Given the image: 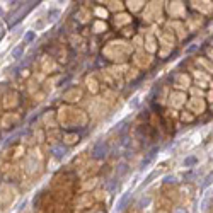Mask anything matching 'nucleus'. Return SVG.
<instances>
[{
	"instance_id": "1",
	"label": "nucleus",
	"mask_w": 213,
	"mask_h": 213,
	"mask_svg": "<svg viewBox=\"0 0 213 213\" xmlns=\"http://www.w3.org/2000/svg\"><path fill=\"white\" fill-rule=\"evenodd\" d=\"M39 2H26L22 3V5L19 7V9L16 10V12H12L9 17H7V22H9V29H12L14 26H17V24L21 22V21L24 19V16H26L27 12L32 9V7H36Z\"/></svg>"
},
{
	"instance_id": "2",
	"label": "nucleus",
	"mask_w": 213,
	"mask_h": 213,
	"mask_svg": "<svg viewBox=\"0 0 213 213\" xmlns=\"http://www.w3.org/2000/svg\"><path fill=\"white\" fill-rule=\"evenodd\" d=\"M107 154V145L104 142H97L96 145H94L92 149V159H96V160H101V159H104Z\"/></svg>"
},
{
	"instance_id": "3",
	"label": "nucleus",
	"mask_w": 213,
	"mask_h": 213,
	"mask_svg": "<svg viewBox=\"0 0 213 213\" xmlns=\"http://www.w3.org/2000/svg\"><path fill=\"white\" fill-rule=\"evenodd\" d=\"M157 150H159V149H157V147H154V149H152V150H150V152H149V154H147V157H145V159H143V162H142V167H145V165H149V164H150V162H152V159L155 157V154H157Z\"/></svg>"
},
{
	"instance_id": "4",
	"label": "nucleus",
	"mask_w": 213,
	"mask_h": 213,
	"mask_svg": "<svg viewBox=\"0 0 213 213\" xmlns=\"http://www.w3.org/2000/svg\"><path fill=\"white\" fill-rule=\"evenodd\" d=\"M51 154L55 155V157L61 159V157H65V154H67V149H65V147H61V145L53 147V149H51Z\"/></svg>"
},
{
	"instance_id": "5",
	"label": "nucleus",
	"mask_w": 213,
	"mask_h": 213,
	"mask_svg": "<svg viewBox=\"0 0 213 213\" xmlns=\"http://www.w3.org/2000/svg\"><path fill=\"white\" fill-rule=\"evenodd\" d=\"M130 196H131V193H125V194H123V196H121V200L118 201V210H123V208L126 206V203H128Z\"/></svg>"
},
{
	"instance_id": "6",
	"label": "nucleus",
	"mask_w": 213,
	"mask_h": 213,
	"mask_svg": "<svg viewBox=\"0 0 213 213\" xmlns=\"http://www.w3.org/2000/svg\"><path fill=\"white\" fill-rule=\"evenodd\" d=\"M22 53H24V46H17V48H14V51H12V58H21L22 56Z\"/></svg>"
},
{
	"instance_id": "7",
	"label": "nucleus",
	"mask_w": 213,
	"mask_h": 213,
	"mask_svg": "<svg viewBox=\"0 0 213 213\" xmlns=\"http://www.w3.org/2000/svg\"><path fill=\"white\" fill-rule=\"evenodd\" d=\"M198 162V159L196 157H187L186 160H184V167H193L194 164Z\"/></svg>"
},
{
	"instance_id": "8",
	"label": "nucleus",
	"mask_w": 213,
	"mask_h": 213,
	"mask_svg": "<svg viewBox=\"0 0 213 213\" xmlns=\"http://www.w3.org/2000/svg\"><path fill=\"white\" fill-rule=\"evenodd\" d=\"M58 16H60V12H58V10H50V12H48V19L51 21V22H53V21H56V19H58Z\"/></svg>"
},
{
	"instance_id": "9",
	"label": "nucleus",
	"mask_w": 213,
	"mask_h": 213,
	"mask_svg": "<svg viewBox=\"0 0 213 213\" xmlns=\"http://www.w3.org/2000/svg\"><path fill=\"white\" fill-rule=\"evenodd\" d=\"M211 181H213V172H211V174H208V176H206V179H205V182H203V187L210 186V184H211Z\"/></svg>"
},
{
	"instance_id": "10",
	"label": "nucleus",
	"mask_w": 213,
	"mask_h": 213,
	"mask_svg": "<svg viewBox=\"0 0 213 213\" xmlns=\"http://www.w3.org/2000/svg\"><path fill=\"white\" fill-rule=\"evenodd\" d=\"M34 31H29V32H27V34H26V38H24V39H26V43H31L32 41V39H34Z\"/></svg>"
},
{
	"instance_id": "11",
	"label": "nucleus",
	"mask_w": 213,
	"mask_h": 213,
	"mask_svg": "<svg viewBox=\"0 0 213 213\" xmlns=\"http://www.w3.org/2000/svg\"><path fill=\"white\" fill-rule=\"evenodd\" d=\"M164 182H165V184L176 182V178H174V176H165V178H164Z\"/></svg>"
},
{
	"instance_id": "12",
	"label": "nucleus",
	"mask_w": 213,
	"mask_h": 213,
	"mask_svg": "<svg viewBox=\"0 0 213 213\" xmlns=\"http://www.w3.org/2000/svg\"><path fill=\"white\" fill-rule=\"evenodd\" d=\"M194 50H196V45H193V46H189V48H187V53H193Z\"/></svg>"
},
{
	"instance_id": "13",
	"label": "nucleus",
	"mask_w": 213,
	"mask_h": 213,
	"mask_svg": "<svg viewBox=\"0 0 213 213\" xmlns=\"http://www.w3.org/2000/svg\"><path fill=\"white\" fill-rule=\"evenodd\" d=\"M174 213H187V211H186V208H178Z\"/></svg>"
},
{
	"instance_id": "14",
	"label": "nucleus",
	"mask_w": 213,
	"mask_h": 213,
	"mask_svg": "<svg viewBox=\"0 0 213 213\" xmlns=\"http://www.w3.org/2000/svg\"><path fill=\"white\" fill-rule=\"evenodd\" d=\"M0 16H2V9H0Z\"/></svg>"
}]
</instances>
